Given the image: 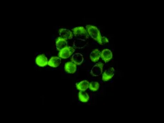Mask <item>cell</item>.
<instances>
[{"instance_id": "obj_14", "label": "cell", "mask_w": 164, "mask_h": 123, "mask_svg": "<svg viewBox=\"0 0 164 123\" xmlns=\"http://www.w3.org/2000/svg\"><path fill=\"white\" fill-rule=\"evenodd\" d=\"M89 87V83L87 80H83L79 83L78 84H77V88L78 90H80L82 91H84Z\"/></svg>"}, {"instance_id": "obj_9", "label": "cell", "mask_w": 164, "mask_h": 123, "mask_svg": "<svg viewBox=\"0 0 164 123\" xmlns=\"http://www.w3.org/2000/svg\"><path fill=\"white\" fill-rule=\"evenodd\" d=\"M71 60L76 65H80L84 61V57L83 55L81 54L80 53H75L73 55L72 57L71 58Z\"/></svg>"}, {"instance_id": "obj_5", "label": "cell", "mask_w": 164, "mask_h": 123, "mask_svg": "<svg viewBox=\"0 0 164 123\" xmlns=\"http://www.w3.org/2000/svg\"><path fill=\"white\" fill-rule=\"evenodd\" d=\"M59 35L61 38L64 39L65 40L70 39L73 37V35L71 31L68 29H60L59 31Z\"/></svg>"}, {"instance_id": "obj_6", "label": "cell", "mask_w": 164, "mask_h": 123, "mask_svg": "<svg viewBox=\"0 0 164 123\" xmlns=\"http://www.w3.org/2000/svg\"><path fill=\"white\" fill-rule=\"evenodd\" d=\"M114 73L115 70L113 67H110V68L107 69L103 74L102 80L104 81H108V80L111 79L112 77L114 76Z\"/></svg>"}, {"instance_id": "obj_7", "label": "cell", "mask_w": 164, "mask_h": 123, "mask_svg": "<svg viewBox=\"0 0 164 123\" xmlns=\"http://www.w3.org/2000/svg\"><path fill=\"white\" fill-rule=\"evenodd\" d=\"M36 63L41 67H44L48 63V59L44 55H40L36 57Z\"/></svg>"}, {"instance_id": "obj_11", "label": "cell", "mask_w": 164, "mask_h": 123, "mask_svg": "<svg viewBox=\"0 0 164 123\" xmlns=\"http://www.w3.org/2000/svg\"><path fill=\"white\" fill-rule=\"evenodd\" d=\"M67 46V42L65 39H63L61 37L57 38L56 42V47L58 50H61V49H63Z\"/></svg>"}, {"instance_id": "obj_3", "label": "cell", "mask_w": 164, "mask_h": 123, "mask_svg": "<svg viewBox=\"0 0 164 123\" xmlns=\"http://www.w3.org/2000/svg\"><path fill=\"white\" fill-rule=\"evenodd\" d=\"M74 52V49L72 46H66L65 48L60 50L59 56L63 59H67Z\"/></svg>"}, {"instance_id": "obj_15", "label": "cell", "mask_w": 164, "mask_h": 123, "mask_svg": "<svg viewBox=\"0 0 164 123\" xmlns=\"http://www.w3.org/2000/svg\"><path fill=\"white\" fill-rule=\"evenodd\" d=\"M79 99L82 102H87L89 100V96L87 93L83 92L82 91L79 93Z\"/></svg>"}, {"instance_id": "obj_1", "label": "cell", "mask_w": 164, "mask_h": 123, "mask_svg": "<svg viewBox=\"0 0 164 123\" xmlns=\"http://www.w3.org/2000/svg\"><path fill=\"white\" fill-rule=\"evenodd\" d=\"M72 31L77 38V40L85 42L88 38L87 31L83 27H75L72 29Z\"/></svg>"}, {"instance_id": "obj_8", "label": "cell", "mask_w": 164, "mask_h": 123, "mask_svg": "<svg viewBox=\"0 0 164 123\" xmlns=\"http://www.w3.org/2000/svg\"><path fill=\"white\" fill-rule=\"evenodd\" d=\"M101 57L105 63H108L112 58V53L109 49H104L101 53Z\"/></svg>"}, {"instance_id": "obj_4", "label": "cell", "mask_w": 164, "mask_h": 123, "mask_svg": "<svg viewBox=\"0 0 164 123\" xmlns=\"http://www.w3.org/2000/svg\"><path fill=\"white\" fill-rule=\"evenodd\" d=\"M103 66H104V64L102 63H96L95 65L94 66L93 68H91L90 73L93 76L97 77L100 76L102 73Z\"/></svg>"}, {"instance_id": "obj_2", "label": "cell", "mask_w": 164, "mask_h": 123, "mask_svg": "<svg viewBox=\"0 0 164 123\" xmlns=\"http://www.w3.org/2000/svg\"><path fill=\"white\" fill-rule=\"evenodd\" d=\"M87 32L89 33L90 36L96 41H97L99 43H101V33L98 30L97 27L91 25H87Z\"/></svg>"}, {"instance_id": "obj_12", "label": "cell", "mask_w": 164, "mask_h": 123, "mask_svg": "<svg viewBox=\"0 0 164 123\" xmlns=\"http://www.w3.org/2000/svg\"><path fill=\"white\" fill-rule=\"evenodd\" d=\"M61 63V60L60 58L56 56H53L51 57L50 59L48 61V65L52 67H57L60 65Z\"/></svg>"}, {"instance_id": "obj_10", "label": "cell", "mask_w": 164, "mask_h": 123, "mask_svg": "<svg viewBox=\"0 0 164 123\" xmlns=\"http://www.w3.org/2000/svg\"><path fill=\"white\" fill-rule=\"evenodd\" d=\"M65 69L67 73H74L76 71V65L72 62H67L65 63Z\"/></svg>"}, {"instance_id": "obj_13", "label": "cell", "mask_w": 164, "mask_h": 123, "mask_svg": "<svg viewBox=\"0 0 164 123\" xmlns=\"http://www.w3.org/2000/svg\"><path fill=\"white\" fill-rule=\"evenodd\" d=\"M100 56H101V53L98 49L94 50L93 52L90 53V59L94 63L97 62L100 59Z\"/></svg>"}, {"instance_id": "obj_17", "label": "cell", "mask_w": 164, "mask_h": 123, "mask_svg": "<svg viewBox=\"0 0 164 123\" xmlns=\"http://www.w3.org/2000/svg\"><path fill=\"white\" fill-rule=\"evenodd\" d=\"M109 43V41L108 40V39L105 37H101V45H105L106 44Z\"/></svg>"}, {"instance_id": "obj_16", "label": "cell", "mask_w": 164, "mask_h": 123, "mask_svg": "<svg viewBox=\"0 0 164 123\" xmlns=\"http://www.w3.org/2000/svg\"><path fill=\"white\" fill-rule=\"evenodd\" d=\"M100 84L98 82H91L89 83V89L93 91H96L98 90Z\"/></svg>"}]
</instances>
